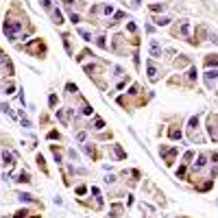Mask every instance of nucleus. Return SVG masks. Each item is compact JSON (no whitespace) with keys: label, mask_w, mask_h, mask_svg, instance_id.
Wrapping results in <instances>:
<instances>
[{"label":"nucleus","mask_w":218,"mask_h":218,"mask_svg":"<svg viewBox=\"0 0 218 218\" xmlns=\"http://www.w3.org/2000/svg\"><path fill=\"white\" fill-rule=\"evenodd\" d=\"M125 15H127V13H122V11H118V13H116V18H114V20H125Z\"/></svg>","instance_id":"41"},{"label":"nucleus","mask_w":218,"mask_h":218,"mask_svg":"<svg viewBox=\"0 0 218 218\" xmlns=\"http://www.w3.org/2000/svg\"><path fill=\"white\" fill-rule=\"evenodd\" d=\"M205 66H207V68H212V66L216 68L218 66V55H207V57H205Z\"/></svg>","instance_id":"12"},{"label":"nucleus","mask_w":218,"mask_h":218,"mask_svg":"<svg viewBox=\"0 0 218 218\" xmlns=\"http://www.w3.org/2000/svg\"><path fill=\"white\" fill-rule=\"evenodd\" d=\"M15 181H18V183H31V174L26 173V170H22V173H18Z\"/></svg>","instance_id":"11"},{"label":"nucleus","mask_w":218,"mask_h":218,"mask_svg":"<svg viewBox=\"0 0 218 218\" xmlns=\"http://www.w3.org/2000/svg\"><path fill=\"white\" fill-rule=\"evenodd\" d=\"M192 159H194V151H188V153L183 155V162H181V164H190Z\"/></svg>","instance_id":"24"},{"label":"nucleus","mask_w":218,"mask_h":218,"mask_svg":"<svg viewBox=\"0 0 218 218\" xmlns=\"http://www.w3.org/2000/svg\"><path fill=\"white\" fill-rule=\"evenodd\" d=\"M127 29H129V33H135V31H137V29H135V24H133V22H129V24H127Z\"/></svg>","instance_id":"40"},{"label":"nucleus","mask_w":218,"mask_h":218,"mask_svg":"<svg viewBox=\"0 0 218 218\" xmlns=\"http://www.w3.org/2000/svg\"><path fill=\"white\" fill-rule=\"evenodd\" d=\"M13 166H15V157L4 148L2 151V168H13Z\"/></svg>","instance_id":"3"},{"label":"nucleus","mask_w":218,"mask_h":218,"mask_svg":"<svg viewBox=\"0 0 218 218\" xmlns=\"http://www.w3.org/2000/svg\"><path fill=\"white\" fill-rule=\"evenodd\" d=\"M40 4H42L46 11H50V9H52V2H50V0H40Z\"/></svg>","instance_id":"30"},{"label":"nucleus","mask_w":218,"mask_h":218,"mask_svg":"<svg viewBox=\"0 0 218 218\" xmlns=\"http://www.w3.org/2000/svg\"><path fill=\"white\" fill-rule=\"evenodd\" d=\"M85 192H87V188H85V185H79V188H77V194H79V196H83Z\"/></svg>","instance_id":"38"},{"label":"nucleus","mask_w":218,"mask_h":218,"mask_svg":"<svg viewBox=\"0 0 218 218\" xmlns=\"http://www.w3.org/2000/svg\"><path fill=\"white\" fill-rule=\"evenodd\" d=\"M146 72H148V79H151L153 83L159 79V77H157V68H155V63H153V61H148V63H146Z\"/></svg>","instance_id":"7"},{"label":"nucleus","mask_w":218,"mask_h":218,"mask_svg":"<svg viewBox=\"0 0 218 218\" xmlns=\"http://www.w3.org/2000/svg\"><path fill=\"white\" fill-rule=\"evenodd\" d=\"M46 137H48V140H61V133H59L57 129H52V131H48Z\"/></svg>","instance_id":"22"},{"label":"nucleus","mask_w":218,"mask_h":218,"mask_svg":"<svg viewBox=\"0 0 218 218\" xmlns=\"http://www.w3.org/2000/svg\"><path fill=\"white\" fill-rule=\"evenodd\" d=\"M185 168H188V164H181V166L177 168V179H183V177H185Z\"/></svg>","instance_id":"23"},{"label":"nucleus","mask_w":218,"mask_h":218,"mask_svg":"<svg viewBox=\"0 0 218 218\" xmlns=\"http://www.w3.org/2000/svg\"><path fill=\"white\" fill-rule=\"evenodd\" d=\"M174 66H177V68H183V66H190V59H188L185 55H179V57H177V61H174Z\"/></svg>","instance_id":"13"},{"label":"nucleus","mask_w":218,"mask_h":218,"mask_svg":"<svg viewBox=\"0 0 218 218\" xmlns=\"http://www.w3.org/2000/svg\"><path fill=\"white\" fill-rule=\"evenodd\" d=\"M24 52H29V55H33V57H40V59H44L46 57V44H44V40H33L31 44H24V46H20Z\"/></svg>","instance_id":"1"},{"label":"nucleus","mask_w":218,"mask_h":218,"mask_svg":"<svg viewBox=\"0 0 218 218\" xmlns=\"http://www.w3.org/2000/svg\"><path fill=\"white\" fill-rule=\"evenodd\" d=\"M22 125H24V127H31V120H29V118H24V116H22Z\"/></svg>","instance_id":"43"},{"label":"nucleus","mask_w":218,"mask_h":218,"mask_svg":"<svg viewBox=\"0 0 218 218\" xmlns=\"http://www.w3.org/2000/svg\"><path fill=\"white\" fill-rule=\"evenodd\" d=\"M114 153L118 155V159H127V153L122 151V146H120V144H114Z\"/></svg>","instance_id":"19"},{"label":"nucleus","mask_w":218,"mask_h":218,"mask_svg":"<svg viewBox=\"0 0 218 218\" xmlns=\"http://www.w3.org/2000/svg\"><path fill=\"white\" fill-rule=\"evenodd\" d=\"M148 52H151V57H153V59H159V57H162V46H159V42H157V40H151Z\"/></svg>","instance_id":"4"},{"label":"nucleus","mask_w":218,"mask_h":218,"mask_svg":"<svg viewBox=\"0 0 218 218\" xmlns=\"http://www.w3.org/2000/svg\"><path fill=\"white\" fill-rule=\"evenodd\" d=\"M96 46L98 48H107V42H105V37L100 35V37H96Z\"/></svg>","instance_id":"29"},{"label":"nucleus","mask_w":218,"mask_h":218,"mask_svg":"<svg viewBox=\"0 0 218 218\" xmlns=\"http://www.w3.org/2000/svg\"><path fill=\"white\" fill-rule=\"evenodd\" d=\"M94 129H105V120H103V118H94Z\"/></svg>","instance_id":"25"},{"label":"nucleus","mask_w":218,"mask_h":218,"mask_svg":"<svg viewBox=\"0 0 218 218\" xmlns=\"http://www.w3.org/2000/svg\"><path fill=\"white\" fill-rule=\"evenodd\" d=\"M168 22H170L168 18H155V24H157V26H166Z\"/></svg>","instance_id":"27"},{"label":"nucleus","mask_w":218,"mask_h":218,"mask_svg":"<svg viewBox=\"0 0 218 218\" xmlns=\"http://www.w3.org/2000/svg\"><path fill=\"white\" fill-rule=\"evenodd\" d=\"M181 135H183V133H181V122H174L173 127L168 129V137H170V140H181Z\"/></svg>","instance_id":"6"},{"label":"nucleus","mask_w":218,"mask_h":218,"mask_svg":"<svg viewBox=\"0 0 218 218\" xmlns=\"http://www.w3.org/2000/svg\"><path fill=\"white\" fill-rule=\"evenodd\" d=\"M133 7H140V0H133Z\"/></svg>","instance_id":"46"},{"label":"nucleus","mask_w":218,"mask_h":218,"mask_svg":"<svg viewBox=\"0 0 218 218\" xmlns=\"http://www.w3.org/2000/svg\"><path fill=\"white\" fill-rule=\"evenodd\" d=\"M79 33H81V37H83V40H87V42L92 40V35H89L87 31H83V29H79Z\"/></svg>","instance_id":"36"},{"label":"nucleus","mask_w":218,"mask_h":218,"mask_svg":"<svg viewBox=\"0 0 218 218\" xmlns=\"http://www.w3.org/2000/svg\"><path fill=\"white\" fill-rule=\"evenodd\" d=\"M70 20H72V24H77V22H81V15L72 11V13H70Z\"/></svg>","instance_id":"31"},{"label":"nucleus","mask_w":218,"mask_h":218,"mask_svg":"<svg viewBox=\"0 0 218 218\" xmlns=\"http://www.w3.org/2000/svg\"><path fill=\"white\" fill-rule=\"evenodd\" d=\"M148 9H151L153 13H159V11L166 9V4H164V2H153V4H148Z\"/></svg>","instance_id":"16"},{"label":"nucleus","mask_w":218,"mask_h":218,"mask_svg":"<svg viewBox=\"0 0 218 218\" xmlns=\"http://www.w3.org/2000/svg\"><path fill=\"white\" fill-rule=\"evenodd\" d=\"M57 118L61 120V125H68V118H66V114H63L61 109H57Z\"/></svg>","instance_id":"28"},{"label":"nucleus","mask_w":218,"mask_h":218,"mask_svg":"<svg viewBox=\"0 0 218 218\" xmlns=\"http://www.w3.org/2000/svg\"><path fill=\"white\" fill-rule=\"evenodd\" d=\"M77 140H79V142H83V140H85V131H81V133L77 135Z\"/></svg>","instance_id":"44"},{"label":"nucleus","mask_w":218,"mask_h":218,"mask_svg":"<svg viewBox=\"0 0 218 218\" xmlns=\"http://www.w3.org/2000/svg\"><path fill=\"white\" fill-rule=\"evenodd\" d=\"M68 155H70V159H74V162H77V159H79V155H77V153H74V151H68Z\"/></svg>","instance_id":"42"},{"label":"nucleus","mask_w":218,"mask_h":218,"mask_svg":"<svg viewBox=\"0 0 218 218\" xmlns=\"http://www.w3.org/2000/svg\"><path fill=\"white\" fill-rule=\"evenodd\" d=\"M48 105H50V107H57V96H55V94H50V98H48Z\"/></svg>","instance_id":"34"},{"label":"nucleus","mask_w":218,"mask_h":218,"mask_svg":"<svg viewBox=\"0 0 218 218\" xmlns=\"http://www.w3.org/2000/svg\"><path fill=\"white\" fill-rule=\"evenodd\" d=\"M216 81H218V72L216 70H207L205 72V85H207V89H212Z\"/></svg>","instance_id":"5"},{"label":"nucleus","mask_w":218,"mask_h":218,"mask_svg":"<svg viewBox=\"0 0 218 218\" xmlns=\"http://www.w3.org/2000/svg\"><path fill=\"white\" fill-rule=\"evenodd\" d=\"M205 164H207V155H205V153H201V155H199V159L194 162V170H201V168H205Z\"/></svg>","instance_id":"10"},{"label":"nucleus","mask_w":218,"mask_h":218,"mask_svg":"<svg viewBox=\"0 0 218 218\" xmlns=\"http://www.w3.org/2000/svg\"><path fill=\"white\" fill-rule=\"evenodd\" d=\"M52 20H55V24L59 26V24H63V15H61V11L59 9H55L52 11Z\"/></svg>","instance_id":"18"},{"label":"nucleus","mask_w":218,"mask_h":218,"mask_svg":"<svg viewBox=\"0 0 218 218\" xmlns=\"http://www.w3.org/2000/svg\"><path fill=\"white\" fill-rule=\"evenodd\" d=\"M26 216H29V212H26V210H20V212H15L13 218H26Z\"/></svg>","instance_id":"33"},{"label":"nucleus","mask_w":218,"mask_h":218,"mask_svg":"<svg viewBox=\"0 0 218 218\" xmlns=\"http://www.w3.org/2000/svg\"><path fill=\"white\" fill-rule=\"evenodd\" d=\"M81 114L92 116V107H89V103H87V100H83V105H81Z\"/></svg>","instance_id":"21"},{"label":"nucleus","mask_w":218,"mask_h":218,"mask_svg":"<svg viewBox=\"0 0 218 218\" xmlns=\"http://www.w3.org/2000/svg\"><path fill=\"white\" fill-rule=\"evenodd\" d=\"M83 151H85L89 157H98V151H96V146H94V144H85V146H83Z\"/></svg>","instance_id":"15"},{"label":"nucleus","mask_w":218,"mask_h":218,"mask_svg":"<svg viewBox=\"0 0 218 218\" xmlns=\"http://www.w3.org/2000/svg\"><path fill=\"white\" fill-rule=\"evenodd\" d=\"M196 129H199V116H192V118H190V122H188V133H190V140H199Z\"/></svg>","instance_id":"2"},{"label":"nucleus","mask_w":218,"mask_h":218,"mask_svg":"<svg viewBox=\"0 0 218 218\" xmlns=\"http://www.w3.org/2000/svg\"><path fill=\"white\" fill-rule=\"evenodd\" d=\"M122 212H125V207H122V205H120V203H114V205H111V216H122Z\"/></svg>","instance_id":"14"},{"label":"nucleus","mask_w":218,"mask_h":218,"mask_svg":"<svg viewBox=\"0 0 218 218\" xmlns=\"http://www.w3.org/2000/svg\"><path fill=\"white\" fill-rule=\"evenodd\" d=\"M196 74H199V72H196V68L192 66V68L188 70V79H190V81H196Z\"/></svg>","instance_id":"26"},{"label":"nucleus","mask_w":218,"mask_h":218,"mask_svg":"<svg viewBox=\"0 0 218 218\" xmlns=\"http://www.w3.org/2000/svg\"><path fill=\"white\" fill-rule=\"evenodd\" d=\"M4 89H7L4 94H13V92H15V85H13V83H7V87H4Z\"/></svg>","instance_id":"37"},{"label":"nucleus","mask_w":218,"mask_h":218,"mask_svg":"<svg viewBox=\"0 0 218 218\" xmlns=\"http://www.w3.org/2000/svg\"><path fill=\"white\" fill-rule=\"evenodd\" d=\"M0 111H2V114H11V107L4 105V103H0Z\"/></svg>","instance_id":"35"},{"label":"nucleus","mask_w":218,"mask_h":218,"mask_svg":"<svg viewBox=\"0 0 218 218\" xmlns=\"http://www.w3.org/2000/svg\"><path fill=\"white\" fill-rule=\"evenodd\" d=\"M66 89H68V94H77V85H74V83H68Z\"/></svg>","instance_id":"32"},{"label":"nucleus","mask_w":218,"mask_h":218,"mask_svg":"<svg viewBox=\"0 0 218 218\" xmlns=\"http://www.w3.org/2000/svg\"><path fill=\"white\" fill-rule=\"evenodd\" d=\"M50 151H52V155H55L57 164H61V153H63V148H61L59 144H50Z\"/></svg>","instance_id":"9"},{"label":"nucleus","mask_w":218,"mask_h":218,"mask_svg":"<svg viewBox=\"0 0 218 218\" xmlns=\"http://www.w3.org/2000/svg\"><path fill=\"white\" fill-rule=\"evenodd\" d=\"M212 42H216V44H218V33H214V35H212Z\"/></svg>","instance_id":"45"},{"label":"nucleus","mask_w":218,"mask_h":218,"mask_svg":"<svg viewBox=\"0 0 218 218\" xmlns=\"http://www.w3.org/2000/svg\"><path fill=\"white\" fill-rule=\"evenodd\" d=\"M103 11L109 15V13H114V7H111V4H105V7H103Z\"/></svg>","instance_id":"39"},{"label":"nucleus","mask_w":218,"mask_h":218,"mask_svg":"<svg viewBox=\"0 0 218 218\" xmlns=\"http://www.w3.org/2000/svg\"><path fill=\"white\" fill-rule=\"evenodd\" d=\"M63 44H66L68 55H72V44H70V35H68V33H63Z\"/></svg>","instance_id":"20"},{"label":"nucleus","mask_w":218,"mask_h":218,"mask_svg":"<svg viewBox=\"0 0 218 218\" xmlns=\"http://www.w3.org/2000/svg\"><path fill=\"white\" fill-rule=\"evenodd\" d=\"M18 199H20V201H24V203H37V205H40V199H35L33 194H26V192H20V194H18Z\"/></svg>","instance_id":"8"},{"label":"nucleus","mask_w":218,"mask_h":218,"mask_svg":"<svg viewBox=\"0 0 218 218\" xmlns=\"http://www.w3.org/2000/svg\"><path fill=\"white\" fill-rule=\"evenodd\" d=\"M35 162H37V166H40V170H42L44 174H48V168H46V162H44V157H42V153L35 157Z\"/></svg>","instance_id":"17"}]
</instances>
